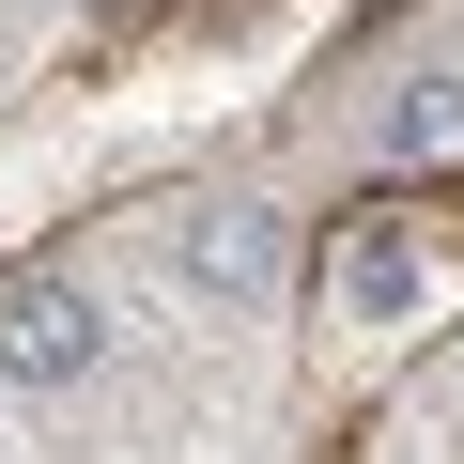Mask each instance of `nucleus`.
Instances as JSON below:
<instances>
[{
	"label": "nucleus",
	"mask_w": 464,
	"mask_h": 464,
	"mask_svg": "<svg viewBox=\"0 0 464 464\" xmlns=\"http://www.w3.org/2000/svg\"><path fill=\"white\" fill-rule=\"evenodd\" d=\"M93 372H109V295L93 279H63V264L0 279V387H16V402H63Z\"/></svg>",
	"instance_id": "nucleus-1"
},
{
	"label": "nucleus",
	"mask_w": 464,
	"mask_h": 464,
	"mask_svg": "<svg viewBox=\"0 0 464 464\" xmlns=\"http://www.w3.org/2000/svg\"><path fill=\"white\" fill-rule=\"evenodd\" d=\"M170 279H186L201 310H264V295L295 279V232H279V201H201V217L170 232Z\"/></svg>",
	"instance_id": "nucleus-2"
},
{
	"label": "nucleus",
	"mask_w": 464,
	"mask_h": 464,
	"mask_svg": "<svg viewBox=\"0 0 464 464\" xmlns=\"http://www.w3.org/2000/svg\"><path fill=\"white\" fill-rule=\"evenodd\" d=\"M372 155H387V170H433V155H464V63H418V78L372 109Z\"/></svg>",
	"instance_id": "nucleus-3"
},
{
	"label": "nucleus",
	"mask_w": 464,
	"mask_h": 464,
	"mask_svg": "<svg viewBox=\"0 0 464 464\" xmlns=\"http://www.w3.org/2000/svg\"><path fill=\"white\" fill-rule=\"evenodd\" d=\"M325 295H341L356 325H402V310H418V232H387V217H372V232H341Z\"/></svg>",
	"instance_id": "nucleus-4"
},
{
	"label": "nucleus",
	"mask_w": 464,
	"mask_h": 464,
	"mask_svg": "<svg viewBox=\"0 0 464 464\" xmlns=\"http://www.w3.org/2000/svg\"><path fill=\"white\" fill-rule=\"evenodd\" d=\"M0 16H32V0H0Z\"/></svg>",
	"instance_id": "nucleus-5"
}]
</instances>
